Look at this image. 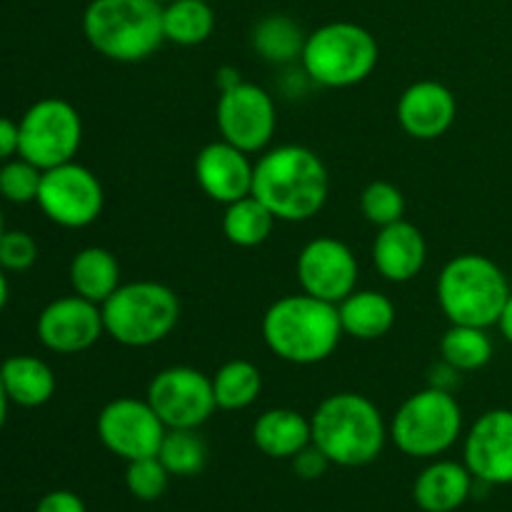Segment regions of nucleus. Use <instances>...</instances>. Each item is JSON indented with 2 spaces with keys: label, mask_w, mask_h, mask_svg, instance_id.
Returning <instances> with one entry per match:
<instances>
[{
  "label": "nucleus",
  "mask_w": 512,
  "mask_h": 512,
  "mask_svg": "<svg viewBox=\"0 0 512 512\" xmlns=\"http://www.w3.org/2000/svg\"><path fill=\"white\" fill-rule=\"evenodd\" d=\"M313 445L340 468H365L380 458L390 438L383 413L360 393H333L310 418Z\"/></svg>",
  "instance_id": "nucleus-3"
},
{
  "label": "nucleus",
  "mask_w": 512,
  "mask_h": 512,
  "mask_svg": "<svg viewBox=\"0 0 512 512\" xmlns=\"http://www.w3.org/2000/svg\"><path fill=\"white\" fill-rule=\"evenodd\" d=\"M295 270H298V283L303 293L325 303L338 305L353 290H358V258L338 238L323 235L305 243Z\"/></svg>",
  "instance_id": "nucleus-14"
},
{
  "label": "nucleus",
  "mask_w": 512,
  "mask_h": 512,
  "mask_svg": "<svg viewBox=\"0 0 512 512\" xmlns=\"http://www.w3.org/2000/svg\"><path fill=\"white\" fill-rule=\"evenodd\" d=\"M215 75H218V78H215V83H218L220 90H228V88H233L235 83H240V73L235 68H220Z\"/></svg>",
  "instance_id": "nucleus-39"
},
{
  "label": "nucleus",
  "mask_w": 512,
  "mask_h": 512,
  "mask_svg": "<svg viewBox=\"0 0 512 512\" xmlns=\"http://www.w3.org/2000/svg\"><path fill=\"white\" fill-rule=\"evenodd\" d=\"M83 33L103 58L140 63L165 43L163 5L155 0H90Z\"/></svg>",
  "instance_id": "nucleus-4"
},
{
  "label": "nucleus",
  "mask_w": 512,
  "mask_h": 512,
  "mask_svg": "<svg viewBox=\"0 0 512 512\" xmlns=\"http://www.w3.org/2000/svg\"><path fill=\"white\" fill-rule=\"evenodd\" d=\"M253 443L273 460H293L313 443L310 418L293 408H270L258 415L253 425Z\"/></svg>",
  "instance_id": "nucleus-21"
},
{
  "label": "nucleus",
  "mask_w": 512,
  "mask_h": 512,
  "mask_svg": "<svg viewBox=\"0 0 512 512\" xmlns=\"http://www.w3.org/2000/svg\"><path fill=\"white\" fill-rule=\"evenodd\" d=\"M360 210L375 228H385L405 218V195L388 180H375L360 195Z\"/></svg>",
  "instance_id": "nucleus-31"
},
{
  "label": "nucleus",
  "mask_w": 512,
  "mask_h": 512,
  "mask_svg": "<svg viewBox=\"0 0 512 512\" xmlns=\"http://www.w3.org/2000/svg\"><path fill=\"white\" fill-rule=\"evenodd\" d=\"M330 175L323 158L305 145L263 150L255 163L253 195L283 223H305L328 203Z\"/></svg>",
  "instance_id": "nucleus-1"
},
{
  "label": "nucleus",
  "mask_w": 512,
  "mask_h": 512,
  "mask_svg": "<svg viewBox=\"0 0 512 512\" xmlns=\"http://www.w3.org/2000/svg\"><path fill=\"white\" fill-rule=\"evenodd\" d=\"M438 305L450 325L493 328L510 298L508 275L488 255L463 253L443 265L438 275Z\"/></svg>",
  "instance_id": "nucleus-5"
},
{
  "label": "nucleus",
  "mask_w": 512,
  "mask_h": 512,
  "mask_svg": "<svg viewBox=\"0 0 512 512\" xmlns=\"http://www.w3.org/2000/svg\"><path fill=\"white\" fill-rule=\"evenodd\" d=\"M343 333L355 340H378L393 330L398 310L385 293L378 290H353L338 303Z\"/></svg>",
  "instance_id": "nucleus-22"
},
{
  "label": "nucleus",
  "mask_w": 512,
  "mask_h": 512,
  "mask_svg": "<svg viewBox=\"0 0 512 512\" xmlns=\"http://www.w3.org/2000/svg\"><path fill=\"white\" fill-rule=\"evenodd\" d=\"M220 138L240 148L243 153L255 155L268 150L278 128V110L273 95L255 83H235L233 88L220 90L218 108H215Z\"/></svg>",
  "instance_id": "nucleus-12"
},
{
  "label": "nucleus",
  "mask_w": 512,
  "mask_h": 512,
  "mask_svg": "<svg viewBox=\"0 0 512 512\" xmlns=\"http://www.w3.org/2000/svg\"><path fill=\"white\" fill-rule=\"evenodd\" d=\"M473 483L465 463L435 460L415 478L413 500L423 512H455L468 503Z\"/></svg>",
  "instance_id": "nucleus-20"
},
{
  "label": "nucleus",
  "mask_w": 512,
  "mask_h": 512,
  "mask_svg": "<svg viewBox=\"0 0 512 512\" xmlns=\"http://www.w3.org/2000/svg\"><path fill=\"white\" fill-rule=\"evenodd\" d=\"M100 310L105 335L125 348H150L163 343L180 320V300L175 290L155 280L123 283Z\"/></svg>",
  "instance_id": "nucleus-6"
},
{
  "label": "nucleus",
  "mask_w": 512,
  "mask_h": 512,
  "mask_svg": "<svg viewBox=\"0 0 512 512\" xmlns=\"http://www.w3.org/2000/svg\"><path fill=\"white\" fill-rule=\"evenodd\" d=\"M215 30V13L205 0H173L163 5V33L168 43L193 48Z\"/></svg>",
  "instance_id": "nucleus-29"
},
{
  "label": "nucleus",
  "mask_w": 512,
  "mask_h": 512,
  "mask_svg": "<svg viewBox=\"0 0 512 512\" xmlns=\"http://www.w3.org/2000/svg\"><path fill=\"white\" fill-rule=\"evenodd\" d=\"M263 340L275 358L290 365H318L343 338L338 305L308 293L278 298L263 315Z\"/></svg>",
  "instance_id": "nucleus-2"
},
{
  "label": "nucleus",
  "mask_w": 512,
  "mask_h": 512,
  "mask_svg": "<svg viewBox=\"0 0 512 512\" xmlns=\"http://www.w3.org/2000/svg\"><path fill=\"white\" fill-rule=\"evenodd\" d=\"M158 458L170 475L193 478L208 463V445L200 438L198 430H168Z\"/></svg>",
  "instance_id": "nucleus-30"
},
{
  "label": "nucleus",
  "mask_w": 512,
  "mask_h": 512,
  "mask_svg": "<svg viewBox=\"0 0 512 512\" xmlns=\"http://www.w3.org/2000/svg\"><path fill=\"white\" fill-rule=\"evenodd\" d=\"M145 400L168 430H198L218 410L213 380L190 365H173L153 375Z\"/></svg>",
  "instance_id": "nucleus-11"
},
{
  "label": "nucleus",
  "mask_w": 512,
  "mask_h": 512,
  "mask_svg": "<svg viewBox=\"0 0 512 512\" xmlns=\"http://www.w3.org/2000/svg\"><path fill=\"white\" fill-rule=\"evenodd\" d=\"M8 295H10V288H8V278H5V270L0 268V310L8 305Z\"/></svg>",
  "instance_id": "nucleus-41"
},
{
  "label": "nucleus",
  "mask_w": 512,
  "mask_h": 512,
  "mask_svg": "<svg viewBox=\"0 0 512 512\" xmlns=\"http://www.w3.org/2000/svg\"><path fill=\"white\" fill-rule=\"evenodd\" d=\"M18 155L40 170L58 168L78 155L83 143L80 113L63 98H43L30 105L18 123Z\"/></svg>",
  "instance_id": "nucleus-9"
},
{
  "label": "nucleus",
  "mask_w": 512,
  "mask_h": 512,
  "mask_svg": "<svg viewBox=\"0 0 512 512\" xmlns=\"http://www.w3.org/2000/svg\"><path fill=\"white\" fill-rule=\"evenodd\" d=\"M155 3H160V5H168V3H173V0H155Z\"/></svg>",
  "instance_id": "nucleus-43"
},
{
  "label": "nucleus",
  "mask_w": 512,
  "mask_h": 512,
  "mask_svg": "<svg viewBox=\"0 0 512 512\" xmlns=\"http://www.w3.org/2000/svg\"><path fill=\"white\" fill-rule=\"evenodd\" d=\"M493 338L488 328L475 325H450L440 338V360L458 373H475L493 360Z\"/></svg>",
  "instance_id": "nucleus-28"
},
{
  "label": "nucleus",
  "mask_w": 512,
  "mask_h": 512,
  "mask_svg": "<svg viewBox=\"0 0 512 512\" xmlns=\"http://www.w3.org/2000/svg\"><path fill=\"white\" fill-rule=\"evenodd\" d=\"M428 260V243L420 228L408 220H398L378 230L373 243V263L390 283H410L418 278Z\"/></svg>",
  "instance_id": "nucleus-19"
},
{
  "label": "nucleus",
  "mask_w": 512,
  "mask_h": 512,
  "mask_svg": "<svg viewBox=\"0 0 512 512\" xmlns=\"http://www.w3.org/2000/svg\"><path fill=\"white\" fill-rule=\"evenodd\" d=\"M5 393L20 408H40L55 395V375L45 360L33 355H13L0 365Z\"/></svg>",
  "instance_id": "nucleus-24"
},
{
  "label": "nucleus",
  "mask_w": 512,
  "mask_h": 512,
  "mask_svg": "<svg viewBox=\"0 0 512 512\" xmlns=\"http://www.w3.org/2000/svg\"><path fill=\"white\" fill-rule=\"evenodd\" d=\"M35 512H88L85 503L70 490H53V493L43 495Z\"/></svg>",
  "instance_id": "nucleus-36"
},
{
  "label": "nucleus",
  "mask_w": 512,
  "mask_h": 512,
  "mask_svg": "<svg viewBox=\"0 0 512 512\" xmlns=\"http://www.w3.org/2000/svg\"><path fill=\"white\" fill-rule=\"evenodd\" d=\"M35 333L40 343L53 353H85L105 335L103 310L98 303L75 293L68 298H58L45 305L43 313L38 315Z\"/></svg>",
  "instance_id": "nucleus-15"
},
{
  "label": "nucleus",
  "mask_w": 512,
  "mask_h": 512,
  "mask_svg": "<svg viewBox=\"0 0 512 512\" xmlns=\"http://www.w3.org/2000/svg\"><path fill=\"white\" fill-rule=\"evenodd\" d=\"M35 203L40 205L50 223L80 230L100 218L105 205V190L93 170L70 160L58 168L43 170Z\"/></svg>",
  "instance_id": "nucleus-10"
},
{
  "label": "nucleus",
  "mask_w": 512,
  "mask_h": 512,
  "mask_svg": "<svg viewBox=\"0 0 512 512\" xmlns=\"http://www.w3.org/2000/svg\"><path fill=\"white\" fill-rule=\"evenodd\" d=\"M463 463L483 485H512V410L493 408L470 425Z\"/></svg>",
  "instance_id": "nucleus-16"
},
{
  "label": "nucleus",
  "mask_w": 512,
  "mask_h": 512,
  "mask_svg": "<svg viewBox=\"0 0 512 512\" xmlns=\"http://www.w3.org/2000/svg\"><path fill=\"white\" fill-rule=\"evenodd\" d=\"M168 483L170 473L160 463L158 455L130 460L128 468H125V488H128V493L135 500H143V503H153V500L163 498L165 490H168Z\"/></svg>",
  "instance_id": "nucleus-32"
},
{
  "label": "nucleus",
  "mask_w": 512,
  "mask_h": 512,
  "mask_svg": "<svg viewBox=\"0 0 512 512\" xmlns=\"http://www.w3.org/2000/svg\"><path fill=\"white\" fill-rule=\"evenodd\" d=\"M275 215L255 195L225 205L223 235L235 248H258L273 235Z\"/></svg>",
  "instance_id": "nucleus-26"
},
{
  "label": "nucleus",
  "mask_w": 512,
  "mask_h": 512,
  "mask_svg": "<svg viewBox=\"0 0 512 512\" xmlns=\"http://www.w3.org/2000/svg\"><path fill=\"white\" fill-rule=\"evenodd\" d=\"M18 145H20L18 123H13L10 118H3V115H0V163L10 160L13 155H18Z\"/></svg>",
  "instance_id": "nucleus-37"
},
{
  "label": "nucleus",
  "mask_w": 512,
  "mask_h": 512,
  "mask_svg": "<svg viewBox=\"0 0 512 512\" xmlns=\"http://www.w3.org/2000/svg\"><path fill=\"white\" fill-rule=\"evenodd\" d=\"M498 328H500V335H503V338L508 340V343L512 345V293H510L508 303H505V308H503V315H500V320H498Z\"/></svg>",
  "instance_id": "nucleus-38"
},
{
  "label": "nucleus",
  "mask_w": 512,
  "mask_h": 512,
  "mask_svg": "<svg viewBox=\"0 0 512 512\" xmlns=\"http://www.w3.org/2000/svg\"><path fill=\"white\" fill-rule=\"evenodd\" d=\"M38 260V243L23 230H5L0 238V268L10 273L30 270Z\"/></svg>",
  "instance_id": "nucleus-34"
},
{
  "label": "nucleus",
  "mask_w": 512,
  "mask_h": 512,
  "mask_svg": "<svg viewBox=\"0 0 512 512\" xmlns=\"http://www.w3.org/2000/svg\"><path fill=\"white\" fill-rule=\"evenodd\" d=\"M330 465L333 463H330V460L325 458V455L320 453L313 443H310L308 448H303L293 458V473L303 480H318L328 473Z\"/></svg>",
  "instance_id": "nucleus-35"
},
{
  "label": "nucleus",
  "mask_w": 512,
  "mask_h": 512,
  "mask_svg": "<svg viewBox=\"0 0 512 512\" xmlns=\"http://www.w3.org/2000/svg\"><path fill=\"white\" fill-rule=\"evenodd\" d=\"M388 433L395 448L408 458H438L463 435V408L450 390L430 385L400 405Z\"/></svg>",
  "instance_id": "nucleus-8"
},
{
  "label": "nucleus",
  "mask_w": 512,
  "mask_h": 512,
  "mask_svg": "<svg viewBox=\"0 0 512 512\" xmlns=\"http://www.w3.org/2000/svg\"><path fill=\"white\" fill-rule=\"evenodd\" d=\"M95 430H98V438L105 450L123 458L125 463L158 455L165 433H168L148 400L138 398L110 400L100 410Z\"/></svg>",
  "instance_id": "nucleus-13"
},
{
  "label": "nucleus",
  "mask_w": 512,
  "mask_h": 512,
  "mask_svg": "<svg viewBox=\"0 0 512 512\" xmlns=\"http://www.w3.org/2000/svg\"><path fill=\"white\" fill-rule=\"evenodd\" d=\"M253 173L255 163H250V155L223 138L205 145L195 158L198 188L220 205L253 195Z\"/></svg>",
  "instance_id": "nucleus-17"
},
{
  "label": "nucleus",
  "mask_w": 512,
  "mask_h": 512,
  "mask_svg": "<svg viewBox=\"0 0 512 512\" xmlns=\"http://www.w3.org/2000/svg\"><path fill=\"white\" fill-rule=\"evenodd\" d=\"M398 123L410 138L438 140L458 118V100L448 85L438 80H418L398 98Z\"/></svg>",
  "instance_id": "nucleus-18"
},
{
  "label": "nucleus",
  "mask_w": 512,
  "mask_h": 512,
  "mask_svg": "<svg viewBox=\"0 0 512 512\" xmlns=\"http://www.w3.org/2000/svg\"><path fill=\"white\" fill-rule=\"evenodd\" d=\"M380 48L368 28L348 20L325 23L305 38V75L323 88H353L373 75L378 68Z\"/></svg>",
  "instance_id": "nucleus-7"
},
{
  "label": "nucleus",
  "mask_w": 512,
  "mask_h": 512,
  "mask_svg": "<svg viewBox=\"0 0 512 512\" xmlns=\"http://www.w3.org/2000/svg\"><path fill=\"white\" fill-rule=\"evenodd\" d=\"M8 405H10V398L8 393H5L3 378H0V430H3L5 420H8Z\"/></svg>",
  "instance_id": "nucleus-40"
},
{
  "label": "nucleus",
  "mask_w": 512,
  "mask_h": 512,
  "mask_svg": "<svg viewBox=\"0 0 512 512\" xmlns=\"http://www.w3.org/2000/svg\"><path fill=\"white\" fill-rule=\"evenodd\" d=\"M73 293L85 300L103 305L115 290L120 288V263L108 248L90 245V248L78 250L70 260L68 270Z\"/></svg>",
  "instance_id": "nucleus-23"
},
{
  "label": "nucleus",
  "mask_w": 512,
  "mask_h": 512,
  "mask_svg": "<svg viewBox=\"0 0 512 512\" xmlns=\"http://www.w3.org/2000/svg\"><path fill=\"white\" fill-rule=\"evenodd\" d=\"M213 395L218 410H245L260 398V390H263V375L260 368L250 360L235 358L228 360L225 365H220L218 373L213 375Z\"/></svg>",
  "instance_id": "nucleus-27"
},
{
  "label": "nucleus",
  "mask_w": 512,
  "mask_h": 512,
  "mask_svg": "<svg viewBox=\"0 0 512 512\" xmlns=\"http://www.w3.org/2000/svg\"><path fill=\"white\" fill-rule=\"evenodd\" d=\"M40 180H43V170L38 165L28 163L25 158H10L0 168V195L15 205L35 203L38 200Z\"/></svg>",
  "instance_id": "nucleus-33"
},
{
  "label": "nucleus",
  "mask_w": 512,
  "mask_h": 512,
  "mask_svg": "<svg viewBox=\"0 0 512 512\" xmlns=\"http://www.w3.org/2000/svg\"><path fill=\"white\" fill-rule=\"evenodd\" d=\"M305 38L308 35L303 33V28L290 15L273 13L255 23L253 33H250V45L268 63L288 65L293 60H300Z\"/></svg>",
  "instance_id": "nucleus-25"
},
{
  "label": "nucleus",
  "mask_w": 512,
  "mask_h": 512,
  "mask_svg": "<svg viewBox=\"0 0 512 512\" xmlns=\"http://www.w3.org/2000/svg\"><path fill=\"white\" fill-rule=\"evenodd\" d=\"M5 235V223H3V213H0V238Z\"/></svg>",
  "instance_id": "nucleus-42"
}]
</instances>
